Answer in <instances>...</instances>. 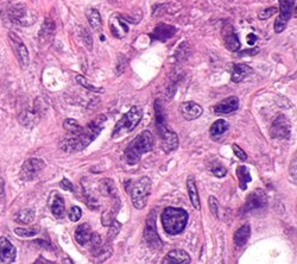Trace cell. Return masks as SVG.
Returning a JSON list of instances; mask_svg holds the SVG:
<instances>
[{"mask_svg": "<svg viewBox=\"0 0 297 264\" xmlns=\"http://www.w3.org/2000/svg\"><path fill=\"white\" fill-rule=\"evenodd\" d=\"M106 122L105 116H99L89 124H87L85 128L81 129L79 133L73 134V137H67L60 142V148L66 152H76L82 151L87 148L93 140H95L96 137L104 129V124Z\"/></svg>", "mask_w": 297, "mask_h": 264, "instance_id": "obj_1", "label": "cell"}, {"mask_svg": "<svg viewBox=\"0 0 297 264\" xmlns=\"http://www.w3.org/2000/svg\"><path fill=\"white\" fill-rule=\"evenodd\" d=\"M155 137L150 131H143L138 134L125 149V158L130 166L139 163L144 154L154 150Z\"/></svg>", "mask_w": 297, "mask_h": 264, "instance_id": "obj_2", "label": "cell"}, {"mask_svg": "<svg viewBox=\"0 0 297 264\" xmlns=\"http://www.w3.org/2000/svg\"><path fill=\"white\" fill-rule=\"evenodd\" d=\"M188 220H189L188 213L182 208L167 207L161 214L162 226L170 236H177L183 232Z\"/></svg>", "mask_w": 297, "mask_h": 264, "instance_id": "obj_3", "label": "cell"}, {"mask_svg": "<svg viewBox=\"0 0 297 264\" xmlns=\"http://www.w3.org/2000/svg\"><path fill=\"white\" fill-rule=\"evenodd\" d=\"M143 118V110L139 106H132L114 126L112 138L117 139L126 136L137 128Z\"/></svg>", "mask_w": 297, "mask_h": 264, "instance_id": "obj_4", "label": "cell"}, {"mask_svg": "<svg viewBox=\"0 0 297 264\" xmlns=\"http://www.w3.org/2000/svg\"><path fill=\"white\" fill-rule=\"evenodd\" d=\"M151 186V180L148 176H143L133 184L131 189V199L132 204L137 210H143L148 205Z\"/></svg>", "mask_w": 297, "mask_h": 264, "instance_id": "obj_5", "label": "cell"}, {"mask_svg": "<svg viewBox=\"0 0 297 264\" xmlns=\"http://www.w3.org/2000/svg\"><path fill=\"white\" fill-rule=\"evenodd\" d=\"M279 5H281V13L275 22V31L277 34L287 28L288 22L290 20L294 10H295L296 0H279Z\"/></svg>", "mask_w": 297, "mask_h": 264, "instance_id": "obj_6", "label": "cell"}, {"mask_svg": "<svg viewBox=\"0 0 297 264\" xmlns=\"http://www.w3.org/2000/svg\"><path fill=\"white\" fill-rule=\"evenodd\" d=\"M44 167H45V163L40 158H29V160L25 161L24 164L22 166V169H20V178L23 181L34 180L44 169Z\"/></svg>", "mask_w": 297, "mask_h": 264, "instance_id": "obj_7", "label": "cell"}, {"mask_svg": "<svg viewBox=\"0 0 297 264\" xmlns=\"http://www.w3.org/2000/svg\"><path fill=\"white\" fill-rule=\"evenodd\" d=\"M144 239L148 243V245L154 250H160L163 248V243L157 233V228H156V220L155 216H150V218L146 221L145 231H144Z\"/></svg>", "mask_w": 297, "mask_h": 264, "instance_id": "obj_8", "label": "cell"}, {"mask_svg": "<svg viewBox=\"0 0 297 264\" xmlns=\"http://www.w3.org/2000/svg\"><path fill=\"white\" fill-rule=\"evenodd\" d=\"M270 133H271L272 138H289L291 133V125L287 117H284L283 114H279L277 118L273 120L271 129H270Z\"/></svg>", "mask_w": 297, "mask_h": 264, "instance_id": "obj_9", "label": "cell"}, {"mask_svg": "<svg viewBox=\"0 0 297 264\" xmlns=\"http://www.w3.org/2000/svg\"><path fill=\"white\" fill-rule=\"evenodd\" d=\"M11 19L17 24L23 26L31 25L36 19V16L25 5H17L11 8Z\"/></svg>", "mask_w": 297, "mask_h": 264, "instance_id": "obj_10", "label": "cell"}, {"mask_svg": "<svg viewBox=\"0 0 297 264\" xmlns=\"http://www.w3.org/2000/svg\"><path fill=\"white\" fill-rule=\"evenodd\" d=\"M267 204V196L264 190L255 189L252 192L248 198H246L245 206H244V212H251V211L261 210L266 206Z\"/></svg>", "mask_w": 297, "mask_h": 264, "instance_id": "obj_11", "label": "cell"}, {"mask_svg": "<svg viewBox=\"0 0 297 264\" xmlns=\"http://www.w3.org/2000/svg\"><path fill=\"white\" fill-rule=\"evenodd\" d=\"M110 30L114 37L122 40L128 34L127 20H125L120 14H113L110 19Z\"/></svg>", "mask_w": 297, "mask_h": 264, "instance_id": "obj_12", "label": "cell"}, {"mask_svg": "<svg viewBox=\"0 0 297 264\" xmlns=\"http://www.w3.org/2000/svg\"><path fill=\"white\" fill-rule=\"evenodd\" d=\"M10 40L13 44L14 50H16V52H17V56H18L20 66H22L23 68H26L29 64L28 48H26L25 44L20 41V38L17 36V35H14L13 32H10Z\"/></svg>", "mask_w": 297, "mask_h": 264, "instance_id": "obj_13", "label": "cell"}, {"mask_svg": "<svg viewBox=\"0 0 297 264\" xmlns=\"http://www.w3.org/2000/svg\"><path fill=\"white\" fill-rule=\"evenodd\" d=\"M17 251L10 240L0 237V263H12L16 260Z\"/></svg>", "mask_w": 297, "mask_h": 264, "instance_id": "obj_14", "label": "cell"}, {"mask_svg": "<svg viewBox=\"0 0 297 264\" xmlns=\"http://www.w3.org/2000/svg\"><path fill=\"white\" fill-rule=\"evenodd\" d=\"M160 134L162 137V149H163L164 152L169 154V152L176 150L178 148L180 140H178L177 134L175 132L169 130V129H166Z\"/></svg>", "mask_w": 297, "mask_h": 264, "instance_id": "obj_15", "label": "cell"}, {"mask_svg": "<svg viewBox=\"0 0 297 264\" xmlns=\"http://www.w3.org/2000/svg\"><path fill=\"white\" fill-rule=\"evenodd\" d=\"M49 207L52 216L57 219H62L66 216V205L63 198L58 193H52L49 199Z\"/></svg>", "mask_w": 297, "mask_h": 264, "instance_id": "obj_16", "label": "cell"}, {"mask_svg": "<svg viewBox=\"0 0 297 264\" xmlns=\"http://www.w3.org/2000/svg\"><path fill=\"white\" fill-rule=\"evenodd\" d=\"M180 112L186 120H195L201 116L204 110L199 104L194 101H187L180 106Z\"/></svg>", "mask_w": 297, "mask_h": 264, "instance_id": "obj_17", "label": "cell"}, {"mask_svg": "<svg viewBox=\"0 0 297 264\" xmlns=\"http://www.w3.org/2000/svg\"><path fill=\"white\" fill-rule=\"evenodd\" d=\"M239 107V99L237 96H228V98L223 99L219 104L215 105L214 107V112L217 114H229L233 113Z\"/></svg>", "mask_w": 297, "mask_h": 264, "instance_id": "obj_18", "label": "cell"}, {"mask_svg": "<svg viewBox=\"0 0 297 264\" xmlns=\"http://www.w3.org/2000/svg\"><path fill=\"white\" fill-rule=\"evenodd\" d=\"M190 256L188 255V252L181 249H176V250H171L167 254V256L164 257L163 264H188L190 263Z\"/></svg>", "mask_w": 297, "mask_h": 264, "instance_id": "obj_19", "label": "cell"}, {"mask_svg": "<svg viewBox=\"0 0 297 264\" xmlns=\"http://www.w3.org/2000/svg\"><path fill=\"white\" fill-rule=\"evenodd\" d=\"M176 28L172 25H168L161 23L155 28L154 32L151 34V38L154 41H161V42H166V41L171 38L176 34Z\"/></svg>", "mask_w": 297, "mask_h": 264, "instance_id": "obj_20", "label": "cell"}, {"mask_svg": "<svg viewBox=\"0 0 297 264\" xmlns=\"http://www.w3.org/2000/svg\"><path fill=\"white\" fill-rule=\"evenodd\" d=\"M252 73H254V70L248 64L237 63L233 64V68L231 70V79L235 84H239V82L245 80L249 75H251Z\"/></svg>", "mask_w": 297, "mask_h": 264, "instance_id": "obj_21", "label": "cell"}, {"mask_svg": "<svg viewBox=\"0 0 297 264\" xmlns=\"http://www.w3.org/2000/svg\"><path fill=\"white\" fill-rule=\"evenodd\" d=\"M187 188H188V195H189L190 201H192L194 208L196 210H201V204H200V196H199V190L198 186H196L195 178L193 175H190L187 178Z\"/></svg>", "mask_w": 297, "mask_h": 264, "instance_id": "obj_22", "label": "cell"}, {"mask_svg": "<svg viewBox=\"0 0 297 264\" xmlns=\"http://www.w3.org/2000/svg\"><path fill=\"white\" fill-rule=\"evenodd\" d=\"M92 227L88 222H84V224L79 225L78 228L75 231V240L80 245H86L89 242L90 236H92Z\"/></svg>", "mask_w": 297, "mask_h": 264, "instance_id": "obj_23", "label": "cell"}, {"mask_svg": "<svg viewBox=\"0 0 297 264\" xmlns=\"http://www.w3.org/2000/svg\"><path fill=\"white\" fill-rule=\"evenodd\" d=\"M250 236H251V227L249 224L243 225L239 230H237V232L234 233V243L238 248H243L246 243L249 242Z\"/></svg>", "mask_w": 297, "mask_h": 264, "instance_id": "obj_24", "label": "cell"}, {"mask_svg": "<svg viewBox=\"0 0 297 264\" xmlns=\"http://www.w3.org/2000/svg\"><path fill=\"white\" fill-rule=\"evenodd\" d=\"M99 190L104 196H110L114 198L117 196V188L114 181L111 178H102L99 182Z\"/></svg>", "mask_w": 297, "mask_h": 264, "instance_id": "obj_25", "label": "cell"}, {"mask_svg": "<svg viewBox=\"0 0 297 264\" xmlns=\"http://www.w3.org/2000/svg\"><path fill=\"white\" fill-rule=\"evenodd\" d=\"M155 114H156V123H157L158 131H160V133H161L162 131H164L166 129H168L166 113H164V110H163V106H162L161 100L155 101Z\"/></svg>", "mask_w": 297, "mask_h": 264, "instance_id": "obj_26", "label": "cell"}, {"mask_svg": "<svg viewBox=\"0 0 297 264\" xmlns=\"http://www.w3.org/2000/svg\"><path fill=\"white\" fill-rule=\"evenodd\" d=\"M19 122L23 126H30L31 128V126L38 124V122H40V116H38V113L34 112V111L28 110L20 114Z\"/></svg>", "mask_w": 297, "mask_h": 264, "instance_id": "obj_27", "label": "cell"}, {"mask_svg": "<svg viewBox=\"0 0 297 264\" xmlns=\"http://www.w3.org/2000/svg\"><path fill=\"white\" fill-rule=\"evenodd\" d=\"M237 176L238 180H239V186L243 190L248 189V183L251 182L252 177L250 174L249 169L245 166H239L237 168Z\"/></svg>", "mask_w": 297, "mask_h": 264, "instance_id": "obj_28", "label": "cell"}, {"mask_svg": "<svg viewBox=\"0 0 297 264\" xmlns=\"http://www.w3.org/2000/svg\"><path fill=\"white\" fill-rule=\"evenodd\" d=\"M86 17L90 26L93 28V30L100 31V29H101L102 26V20L99 11L96 10V8H90V10H88L86 12Z\"/></svg>", "mask_w": 297, "mask_h": 264, "instance_id": "obj_29", "label": "cell"}, {"mask_svg": "<svg viewBox=\"0 0 297 264\" xmlns=\"http://www.w3.org/2000/svg\"><path fill=\"white\" fill-rule=\"evenodd\" d=\"M55 34V25L51 20H46L45 23L43 24V28L41 29V34H40V41L41 42H49L51 40L52 36Z\"/></svg>", "mask_w": 297, "mask_h": 264, "instance_id": "obj_30", "label": "cell"}, {"mask_svg": "<svg viewBox=\"0 0 297 264\" xmlns=\"http://www.w3.org/2000/svg\"><path fill=\"white\" fill-rule=\"evenodd\" d=\"M228 128H229V125H228V123L226 122V120L217 119L213 123V124H212L211 129H210V133L213 137L221 136L222 133H225V132L228 130Z\"/></svg>", "mask_w": 297, "mask_h": 264, "instance_id": "obj_31", "label": "cell"}, {"mask_svg": "<svg viewBox=\"0 0 297 264\" xmlns=\"http://www.w3.org/2000/svg\"><path fill=\"white\" fill-rule=\"evenodd\" d=\"M225 45L229 51H238L242 46L239 38L233 31H229L225 36Z\"/></svg>", "mask_w": 297, "mask_h": 264, "instance_id": "obj_32", "label": "cell"}, {"mask_svg": "<svg viewBox=\"0 0 297 264\" xmlns=\"http://www.w3.org/2000/svg\"><path fill=\"white\" fill-rule=\"evenodd\" d=\"M14 219H16V221L20 222V224H30V222H32V220L35 219V212L30 210V208H28V210H22L16 214Z\"/></svg>", "mask_w": 297, "mask_h": 264, "instance_id": "obj_33", "label": "cell"}, {"mask_svg": "<svg viewBox=\"0 0 297 264\" xmlns=\"http://www.w3.org/2000/svg\"><path fill=\"white\" fill-rule=\"evenodd\" d=\"M14 233L19 237H24V238H29V237H35L36 234L40 233V227L38 226H34L30 228H22V227H17L14 230Z\"/></svg>", "mask_w": 297, "mask_h": 264, "instance_id": "obj_34", "label": "cell"}, {"mask_svg": "<svg viewBox=\"0 0 297 264\" xmlns=\"http://www.w3.org/2000/svg\"><path fill=\"white\" fill-rule=\"evenodd\" d=\"M63 128L66 129L70 134H76L81 131L82 126L74 119H66L63 123Z\"/></svg>", "mask_w": 297, "mask_h": 264, "instance_id": "obj_35", "label": "cell"}, {"mask_svg": "<svg viewBox=\"0 0 297 264\" xmlns=\"http://www.w3.org/2000/svg\"><path fill=\"white\" fill-rule=\"evenodd\" d=\"M76 81L79 82V85H81V86H84L85 88H87V89L92 90V92H95V93H104V89L102 88H99L96 86H94V85L89 84V82L87 81L86 78H84L82 75H76Z\"/></svg>", "mask_w": 297, "mask_h": 264, "instance_id": "obj_36", "label": "cell"}, {"mask_svg": "<svg viewBox=\"0 0 297 264\" xmlns=\"http://www.w3.org/2000/svg\"><path fill=\"white\" fill-rule=\"evenodd\" d=\"M111 226H110V230H108V233H107V239L108 242H111V240H113L114 238H116V236L118 233H119L120 228H122V224H120L119 221L116 219H113L111 221Z\"/></svg>", "mask_w": 297, "mask_h": 264, "instance_id": "obj_37", "label": "cell"}, {"mask_svg": "<svg viewBox=\"0 0 297 264\" xmlns=\"http://www.w3.org/2000/svg\"><path fill=\"white\" fill-rule=\"evenodd\" d=\"M88 243H90V250H92V252L94 255L98 254L100 248L102 246L101 238H100V236L98 233H92L89 242H88Z\"/></svg>", "mask_w": 297, "mask_h": 264, "instance_id": "obj_38", "label": "cell"}, {"mask_svg": "<svg viewBox=\"0 0 297 264\" xmlns=\"http://www.w3.org/2000/svg\"><path fill=\"white\" fill-rule=\"evenodd\" d=\"M81 35H82V38H84L85 45H86L88 50L90 51L93 49V37H92V35H90V32L88 31L86 28H81Z\"/></svg>", "mask_w": 297, "mask_h": 264, "instance_id": "obj_39", "label": "cell"}, {"mask_svg": "<svg viewBox=\"0 0 297 264\" xmlns=\"http://www.w3.org/2000/svg\"><path fill=\"white\" fill-rule=\"evenodd\" d=\"M208 205H210V211L213 214L214 218H217L219 217V204H217L215 196H210Z\"/></svg>", "mask_w": 297, "mask_h": 264, "instance_id": "obj_40", "label": "cell"}, {"mask_svg": "<svg viewBox=\"0 0 297 264\" xmlns=\"http://www.w3.org/2000/svg\"><path fill=\"white\" fill-rule=\"evenodd\" d=\"M81 217H82L81 208L79 206H73L72 210L69 211V219L75 222V221H79V220L81 219Z\"/></svg>", "mask_w": 297, "mask_h": 264, "instance_id": "obj_41", "label": "cell"}, {"mask_svg": "<svg viewBox=\"0 0 297 264\" xmlns=\"http://www.w3.org/2000/svg\"><path fill=\"white\" fill-rule=\"evenodd\" d=\"M212 172H213V174L215 175L216 177H220V178L225 177V176L227 175V169L219 163H216V166L212 168Z\"/></svg>", "mask_w": 297, "mask_h": 264, "instance_id": "obj_42", "label": "cell"}, {"mask_svg": "<svg viewBox=\"0 0 297 264\" xmlns=\"http://www.w3.org/2000/svg\"><path fill=\"white\" fill-rule=\"evenodd\" d=\"M275 13H277V8L269 7V8H266V10L260 11V12L258 13V17H259V19H261V20H265L267 18H270L271 16H273Z\"/></svg>", "mask_w": 297, "mask_h": 264, "instance_id": "obj_43", "label": "cell"}, {"mask_svg": "<svg viewBox=\"0 0 297 264\" xmlns=\"http://www.w3.org/2000/svg\"><path fill=\"white\" fill-rule=\"evenodd\" d=\"M232 148H233L234 155H235V156H237L238 158H239L240 161H246V160H248V155H246V152L244 151L243 149L240 148L239 145L233 144V146H232Z\"/></svg>", "mask_w": 297, "mask_h": 264, "instance_id": "obj_44", "label": "cell"}, {"mask_svg": "<svg viewBox=\"0 0 297 264\" xmlns=\"http://www.w3.org/2000/svg\"><path fill=\"white\" fill-rule=\"evenodd\" d=\"M290 177L294 184H296V155H294V161L290 164Z\"/></svg>", "mask_w": 297, "mask_h": 264, "instance_id": "obj_45", "label": "cell"}, {"mask_svg": "<svg viewBox=\"0 0 297 264\" xmlns=\"http://www.w3.org/2000/svg\"><path fill=\"white\" fill-rule=\"evenodd\" d=\"M61 188H63L64 190H68V192H74V184H73L68 178H63L62 181L60 182Z\"/></svg>", "mask_w": 297, "mask_h": 264, "instance_id": "obj_46", "label": "cell"}, {"mask_svg": "<svg viewBox=\"0 0 297 264\" xmlns=\"http://www.w3.org/2000/svg\"><path fill=\"white\" fill-rule=\"evenodd\" d=\"M255 42H257V36L255 34H249L248 35V44L250 45H255Z\"/></svg>", "mask_w": 297, "mask_h": 264, "instance_id": "obj_47", "label": "cell"}]
</instances>
